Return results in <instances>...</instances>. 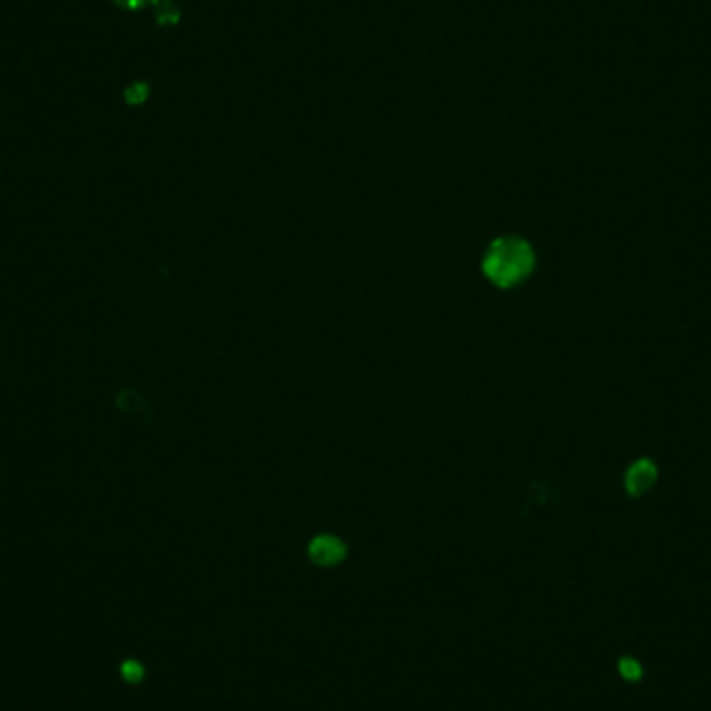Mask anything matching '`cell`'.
<instances>
[{"instance_id":"6da1fadb","label":"cell","mask_w":711,"mask_h":711,"mask_svg":"<svg viewBox=\"0 0 711 711\" xmlns=\"http://www.w3.org/2000/svg\"><path fill=\"white\" fill-rule=\"evenodd\" d=\"M537 256L533 246L518 235L497 237L483 258L485 277L502 289H510L529 279L535 271Z\"/></svg>"},{"instance_id":"7a4b0ae2","label":"cell","mask_w":711,"mask_h":711,"mask_svg":"<svg viewBox=\"0 0 711 711\" xmlns=\"http://www.w3.org/2000/svg\"><path fill=\"white\" fill-rule=\"evenodd\" d=\"M660 477V470H657L655 462L649 458H641L637 462H632L626 470L624 477V487L630 497H641L647 495Z\"/></svg>"},{"instance_id":"3957f363","label":"cell","mask_w":711,"mask_h":711,"mask_svg":"<svg viewBox=\"0 0 711 711\" xmlns=\"http://www.w3.org/2000/svg\"><path fill=\"white\" fill-rule=\"evenodd\" d=\"M308 553H310L314 564L335 566L346 558V543L337 537H331V535H321L310 543Z\"/></svg>"},{"instance_id":"277c9868","label":"cell","mask_w":711,"mask_h":711,"mask_svg":"<svg viewBox=\"0 0 711 711\" xmlns=\"http://www.w3.org/2000/svg\"><path fill=\"white\" fill-rule=\"evenodd\" d=\"M618 674L626 680V682H639L643 678V666L637 660V657L624 655L618 660Z\"/></svg>"},{"instance_id":"5b68a950","label":"cell","mask_w":711,"mask_h":711,"mask_svg":"<svg viewBox=\"0 0 711 711\" xmlns=\"http://www.w3.org/2000/svg\"><path fill=\"white\" fill-rule=\"evenodd\" d=\"M123 674H125V678H127V680H131V682H138V680H142L144 670H142L136 662H129V664H125Z\"/></svg>"},{"instance_id":"8992f818","label":"cell","mask_w":711,"mask_h":711,"mask_svg":"<svg viewBox=\"0 0 711 711\" xmlns=\"http://www.w3.org/2000/svg\"><path fill=\"white\" fill-rule=\"evenodd\" d=\"M117 3H119V5H123V7H129V9H136V7L146 5L148 0H117Z\"/></svg>"}]
</instances>
